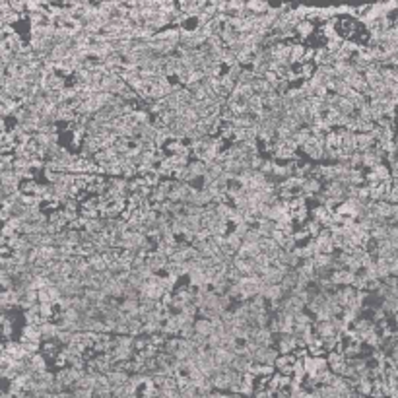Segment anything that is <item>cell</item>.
<instances>
[{"instance_id":"30","label":"cell","mask_w":398,"mask_h":398,"mask_svg":"<svg viewBox=\"0 0 398 398\" xmlns=\"http://www.w3.org/2000/svg\"><path fill=\"white\" fill-rule=\"evenodd\" d=\"M270 8L272 6L268 2H260V0H251V2H247V10H251L256 16H264Z\"/></svg>"},{"instance_id":"14","label":"cell","mask_w":398,"mask_h":398,"mask_svg":"<svg viewBox=\"0 0 398 398\" xmlns=\"http://www.w3.org/2000/svg\"><path fill=\"white\" fill-rule=\"evenodd\" d=\"M303 150V154H305V158H309L311 162H321L323 160V156H325V148L319 144H313V142H307V144L301 148Z\"/></svg>"},{"instance_id":"37","label":"cell","mask_w":398,"mask_h":398,"mask_svg":"<svg viewBox=\"0 0 398 398\" xmlns=\"http://www.w3.org/2000/svg\"><path fill=\"white\" fill-rule=\"evenodd\" d=\"M309 138H311V130H309V128H305V127L301 128V130H297V132L293 134V140L297 142V146H299V148H303V146L307 144Z\"/></svg>"},{"instance_id":"2","label":"cell","mask_w":398,"mask_h":398,"mask_svg":"<svg viewBox=\"0 0 398 398\" xmlns=\"http://www.w3.org/2000/svg\"><path fill=\"white\" fill-rule=\"evenodd\" d=\"M387 181H393V173H391V167H389L387 163L377 165V167H373V169H369V171L365 173V183H367V185H373V183H387Z\"/></svg>"},{"instance_id":"24","label":"cell","mask_w":398,"mask_h":398,"mask_svg":"<svg viewBox=\"0 0 398 398\" xmlns=\"http://www.w3.org/2000/svg\"><path fill=\"white\" fill-rule=\"evenodd\" d=\"M254 342L258 346L272 348V344H274V334L270 332V328H258V332H256V336H254Z\"/></svg>"},{"instance_id":"10","label":"cell","mask_w":398,"mask_h":398,"mask_svg":"<svg viewBox=\"0 0 398 398\" xmlns=\"http://www.w3.org/2000/svg\"><path fill=\"white\" fill-rule=\"evenodd\" d=\"M290 53H291V45L288 41H280V43L272 45V60L286 62V60H290Z\"/></svg>"},{"instance_id":"43","label":"cell","mask_w":398,"mask_h":398,"mask_svg":"<svg viewBox=\"0 0 398 398\" xmlns=\"http://www.w3.org/2000/svg\"><path fill=\"white\" fill-rule=\"evenodd\" d=\"M219 117H221V121H223V123H233L237 115L233 113V111H231V107H229V105H223V107H221V115H219Z\"/></svg>"},{"instance_id":"23","label":"cell","mask_w":398,"mask_h":398,"mask_svg":"<svg viewBox=\"0 0 398 398\" xmlns=\"http://www.w3.org/2000/svg\"><path fill=\"white\" fill-rule=\"evenodd\" d=\"M21 338H23V340H29V342H37V344L43 342V340H41V330H39V326H31V325H25L21 328Z\"/></svg>"},{"instance_id":"25","label":"cell","mask_w":398,"mask_h":398,"mask_svg":"<svg viewBox=\"0 0 398 398\" xmlns=\"http://www.w3.org/2000/svg\"><path fill=\"white\" fill-rule=\"evenodd\" d=\"M163 150L167 152V156H177V154L189 152V144H185V140H171V142L165 144Z\"/></svg>"},{"instance_id":"29","label":"cell","mask_w":398,"mask_h":398,"mask_svg":"<svg viewBox=\"0 0 398 398\" xmlns=\"http://www.w3.org/2000/svg\"><path fill=\"white\" fill-rule=\"evenodd\" d=\"M60 350H62V346L58 344L56 340H53V342H43V344H41V354H43L45 358H56V356L60 354Z\"/></svg>"},{"instance_id":"19","label":"cell","mask_w":398,"mask_h":398,"mask_svg":"<svg viewBox=\"0 0 398 398\" xmlns=\"http://www.w3.org/2000/svg\"><path fill=\"white\" fill-rule=\"evenodd\" d=\"M313 33H315V23L309 19H303L295 25V35L299 39H309V37H313Z\"/></svg>"},{"instance_id":"3","label":"cell","mask_w":398,"mask_h":398,"mask_svg":"<svg viewBox=\"0 0 398 398\" xmlns=\"http://www.w3.org/2000/svg\"><path fill=\"white\" fill-rule=\"evenodd\" d=\"M278 352H276V348H266V346H260L256 352L253 354V362L254 363H260V365H270L274 367V363L278 360Z\"/></svg>"},{"instance_id":"40","label":"cell","mask_w":398,"mask_h":398,"mask_svg":"<svg viewBox=\"0 0 398 398\" xmlns=\"http://www.w3.org/2000/svg\"><path fill=\"white\" fill-rule=\"evenodd\" d=\"M293 323L299 326H309L313 325V321H311V315L309 313H305V311H301V313H297L295 317H293Z\"/></svg>"},{"instance_id":"18","label":"cell","mask_w":398,"mask_h":398,"mask_svg":"<svg viewBox=\"0 0 398 398\" xmlns=\"http://www.w3.org/2000/svg\"><path fill=\"white\" fill-rule=\"evenodd\" d=\"M39 330H41V340L43 342H53L58 336V326L54 323H43L39 326Z\"/></svg>"},{"instance_id":"13","label":"cell","mask_w":398,"mask_h":398,"mask_svg":"<svg viewBox=\"0 0 398 398\" xmlns=\"http://www.w3.org/2000/svg\"><path fill=\"white\" fill-rule=\"evenodd\" d=\"M78 119V115H76V111L72 107H68V105H58L56 109V123H66V125H70Z\"/></svg>"},{"instance_id":"1","label":"cell","mask_w":398,"mask_h":398,"mask_svg":"<svg viewBox=\"0 0 398 398\" xmlns=\"http://www.w3.org/2000/svg\"><path fill=\"white\" fill-rule=\"evenodd\" d=\"M239 288H241V295L245 301H251L256 295H260V288H262V282L258 276H249V278H243L239 282Z\"/></svg>"},{"instance_id":"44","label":"cell","mask_w":398,"mask_h":398,"mask_svg":"<svg viewBox=\"0 0 398 398\" xmlns=\"http://www.w3.org/2000/svg\"><path fill=\"white\" fill-rule=\"evenodd\" d=\"M243 70H245V68H243V66H241V64H235V66H231V68H227V76H229V78H231V80H239V76H241V74H243Z\"/></svg>"},{"instance_id":"17","label":"cell","mask_w":398,"mask_h":398,"mask_svg":"<svg viewBox=\"0 0 398 398\" xmlns=\"http://www.w3.org/2000/svg\"><path fill=\"white\" fill-rule=\"evenodd\" d=\"M258 254H260V247H258V245H253V243H243L241 249L237 251V256H239V258H245V260H254Z\"/></svg>"},{"instance_id":"7","label":"cell","mask_w":398,"mask_h":398,"mask_svg":"<svg viewBox=\"0 0 398 398\" xmlns=\"http://www.w3.org/2000/svg\"><path fill=\"white\" fill-rule=\"evenodd\" d=\"M330 280H332V284H334L336 288H348V286H354L356 274H352L350 270H336V272H332Z\"/></svg>"},{"instance_id":"33","label":"cell","mask_w":398,"mask_h":398,"mask_svg":"<svg viewBox=\"0 0 398 398\" xmlns=\"http://www.w3.org/2000/svg\"><path fill=\"white\" fill-rule=\"evenodd\" d=\"M189 169H191V173H193L197 179H202V177L208 173V165L204 162H200V160H193V162L189 163Z\"/></svg>"},{"instance_id":"9","label":"cell","mask_w":398,"mask_h":398,"mask_svg":"<svg viewBox=\"0 0 398 398\" xmlns=\"http://www.w3.org/2000/svg\"><path fill=\"white\" fill-rule=\"evenodd\" d=\"M260 295L268 301V303H276V301H282L286 297V293L282 290V286H262L260 288Z\"/></svg>"},{"instance_id":"35","label":"cell","mask_w":398,"mask_h":398,"mask_svg":"<svg viewBox=\"0 0 398 398\" xmlns=\"http://www.w3.org/2000/svg\"><path fill=\"white\" fill-rule=\"evenodd\" d=\"M225 243H227L229 251L237 254V251H239V249H241V245H243V239H241V237H237L235 233L231 231V233H227V235H225Z\"/></svg>"},{"instance_id":"45","label":"cell","mask_w":398,"mask_h":398,"mask_svg":"<svg viewBox=\"0 0 398 398\" xmlns=\"http://www.w3.org/2000/svg\"><path fill=\"white\" fill-rule=\"evenodd\" d=\"M293 239H295V243H297V245H301L303 241L307 243V241H309V239H311V237H309L307 233L303 231V227H299V229H295V231H293Z\"/></svg>"},{"instance_id":"4","label":"cell","mask_w":398,"mask_h":398,"mask_svg":"<svg viewBox=\"0 0 398 398\" xmlns=\"http://www.w3.org/2000/svg\"><path fill=\"white\" fill-rule=\"evenodd\" d=\"M274 344H276V352L280 356H290L297 350V338L293 334H280L278 342H274Z\"/></svg>"},{"instance_id":"16","label":"cell","mask_w":398,"mask_h":398,"mask_svg":"<svg viewBox=\"0 0 398 398\" xmlns=\"http://www.w3.org/2000/svg\"><path fill=\"white\" fill-rule=\"evenodd\" d=\"M377 142H375V138L371 136V134H356V152H367V150H371V148H375Z\"/></svg>"},{"instance_id":"42","label":"cell","mask_w":398,"mask_h":398,"mask_svg":"<svg viewBox=\"0 0 398 398\" xmlns=\"http://www.w3.org/2000/svg\"><path fill=\"white\" fill-rule=\"evenodd\" d=\"M274 91H276L278 95H286V93L290 91V82L284 80V78H280V80L274 84Z\"/></svg>"},{"instance_id":"38","label":"cell","mask_w":398,"mask_h":398,"mask_svg":"<svg viewBox=\"0 0 398 398\" xmlns=\"http://www.w3.org/2000/svg\"><path fill=\"white\" fill-rule=\"evenodd\" d=\"M254 80H256V74H254L251 68H245V70H243V74L239 76L237 84H243V86H253Z\"/></svg>"},{"instance_id":"32","label":"cell","mask_w":398,"mask_h":398,"mask_svg":"<svg viewBox=\"0 0 398 398\" xmlns=\"http://www.w3.org/2000/svg\"><path fill=\"white\" fill-rule=\"evenodd\" d=\"M195 330H197V334H200V336L210 338V336H212V321L197 319V323H195Z\"/></svg>"},{"instance_id":"31","label":"cell","mask_w":398,"mask_h":398,"mask_svg":"<svg viewBox=\"0 0 398 398\" xmlns=\"http://www.w3.org/2000/svg\"><path fill=\"white\" fill-rule=\"evenodd\" d=\"M88 264L91 266V270L99 272V274L107 270V260L103 258V254H93V256H90V258H88Z\"/></svg>"},{"instance_id":"26","label":"cell","mask_w":398,"mask_h":398,"mask_svg":"<svg viewBox=\"0 0 398 398\" xmlns=\"http://www.w3.org/2000/svg\"><path fill=\"white\" fill-rule=\"evenodd\" d=\"M301 227H303V231H305V233H307L311 239L319 237V235H321V231H323V225H321L317 219H313V217H309V219L305 221V223H303V225H301Z\"/></svg>"},{"instance_id":"41","label":"cell","mask_w":398,"mask_h":398,"mask_svg":"<svg viewBox=\"0 0 398 398\" xmlns=\"http://www.w3.org/2000/svg\"><path fill=\"white\" fill-rule=\"evenodd\" d=\"M260 239H262L260 231H258L256 227H251V229H249V233H247V237L243 239V243H253V245H258V243H260Z\"/></svg>"},{"instance_id":"12","label":"cell","mask_w":398,"mask_h":398,"mask_svg":"<svg viewBox=\"0 0 398 398\" xmlns=\"http://www.w3.org/2000/svg\"><path fill=\"white\" fill-rule=\"evenodd\" d=\"M313 330H315V334H317V338H330V336H336V332H334V326L330 321H315L313 323Z\"/></svg>"},{"instance_id":"27","label":"cell","mask_w":398,"mask_h":398,"mask_svg":"<svg viewBox=\"0 0 398 398\" xmlns=\"http://www.w3.org/2000/svg\"><path fill=\"white\" fill-rule=\"evenodd\" d=\"M29 367H31V371L33 373H43V371H47V358L39 352L35 356H31V360H29Z\"/></svg>"},{"instance_id":"34","label":"cell","mask_w":398,"mask_h":398,"mask_svg":"<svg viewBox=\"0 0 398 398\" xmlns=\"http://www.w3.org/2000/svg\"><path fill=\"white\" fill-rule=\"evenodd\" d=\"M297 70H299V74H301V80H303V82H309V80L315 76V72H317V68H315L313 62H303Z\"/></svg>"},{"instance_id":"11","label":"cell","mask_w":398,"mask_h":398,"mask_svg":"<svg viewBox=\"0 0 398 398\" xmlns=\"http://www.w3.org/2000/svg\"><path fill=\"white\" fill-rule=\"evenodd\" d=\"M167 262H169V258H167V256H163V254H160L158 251L150 253V254H148V258H146V264H148L152 270L156 272V274H158V272L165 270Z\"/></svg>"},{"instance_id":"20","label":"cell","mask_w":398,"mask_h":398,"mask_svg":"<svg viewBox=\"0 0 398 398\" xmlns=\"http://www.w3.org/2000/svg\"><path fill=\"white\" fill-rule=\"evenodd\" d=\"M313 262H315V268L317 272L321 270H332V262H334V254H317L315 258H313Z\"/></svg>"},{"instance_id":"21","label":"cell","mask_w":398,"mask_h":398,"mask_svg":"<svg viewBox=\"0 0 398 398\" xmlns=\"http://www.w3.org/2000/svg\"><path fill=\"white\" fill-rule=\"evenodd\" d=\"M107 379H109V385H111V387H121V385H127L128 379H130V375H128L127 371L113 369V371L107 375Z\"/></svg>"},{"instance_id":"39","label":"cell","mask_w":398,"mask_h":398,"mask_svg":"<svg viewBox=\"0 0 398 398\" xmlns=\"http://www.w3.org/2000/svg\"><path fill=\"white\" fill-rule=\"evenodd\" d=\"M162 352L169 354V356H177V352H179V338H169L165 342V346L162 348Z\"/></svg>"},{"instance_id":"8","label":"cell","mask_w":398,"mask_h":398,"mask_svg":"<svg viewBox=\"0 0 398 398\" xmlns=\"http://www.w3.org/2000/svg\"><path fill=\"white\" fill-rule=\"evenodd\" d=\"M323 183L319 181V179H315V177H309L305 179L303 183V189H301V197H305V199H315L317 195H321L323 193Z\"/></svg>"},{"instance_id":"48","label":"cell","mask_w":398,"mask_h":398,"mask_svg":"<svg viewBox=\"0 0 398 398\" xmlns=\"http://www.w3.org/2000/svg\"><path fill=\"white\" fill-rule=\"evenodd\" d=\"M0 338H2V326H0Z\"/></svg>"},{"instance_id":"5","label":"cell","mask_w":398,"mask_h":398,"mask_svg":"<svg viewBox=\"0 0 398 398\" xmlns=\"http://www.w3.org/2000/svg\"><path fill=\"white\" fill-rule=\"evenodd\" d=\"M315 243H317V249L321 254H334V243H332V233L328 229H323L321 235L315 237Z\"/></svg>"},{"instance_id":"47","label":"cell","mask_w":398,"mask_h":398,"mask_svg":"<svg viewBox=\"0 0 398 398\" xmlns=\"http://www.w3.org/2000/svg\"><path fill=\"white\" fill-rule=\"evenodd\" d=\"M0 393H2V381H0Z\"/></svg>"},{"instance_id":"15","label":"cell","mask_w":398,"mask_h":398,"mask_svg":"<svg viewBox=\"0 0 398 398\" xmlns=\"http://www.w3.org/2000/svg\"><path fill=\"white\" fill-rule=\"evenodd\" d=\"M305 53H307V47L305 45H301V43H293L291 45V53H290V64L291 66H295V64H303V60H305Z\"/></svg>"},{"instance_id":"6","label":"cell","mask_w":398,"mask_h":398,"mask_svg":"<svg viewBox=\"0 0 398 398\" xmlns=\"http://www.w3.org/2000/svg\"><path fill=\"white\" fill-rule=\"evenodd\" d=\"M385 163V154L379 152L377 148H371L367 152H363V167L365 169H373L377 165H383Z\"/></svg>"},{"instance_id":"28","label":"cell","mask_w":398,"mask_h":398,"mask_svg":"<svg viewBox=\"0 0 398 398\" xmlns=\"http://www.w3.org/2000/svg\"><path fill=\"white\" fill-rule=\"evenodd\" d=\"M325 142H326V150H332V152H338V150L342 148V140H340L338 130H330V132L326 134Z\"/></svg>"},{"instance_id":"36","label":"cell","mask_w":398,"mask_h":398,"mask_svg":"<svg viewBox=\"0 0 398 398\" xmlns=\"http://www.w3.org/2000/svg\"><path fill=\"white\" fill-rule=\"evenodd\" d=\"M19 346H21V350L27 354V356H35L41 352V344H37V342H29V340H23V338H19Z\"/></svg>"},{"instance_id":"22","label":"cell","mask_w":398,"mask_h":398,"mask_svg":"<svg viewBox=\"0 0 398 398\" xmlns=\"http://www.w3.org/2000/svg\"><path fill=\"white\" fill-rule=\"evenodd\" d=\"M256 229L260 231V235L262 237H270L274 235V231H278V223L276 221H272V219H258V223H256Z\"/></svg>"},{"instance_id":"46","label":"cell","mask_w":398,"mask_h":398,"mask_svg":"<svg viewBox=\"0 0 398 398\" xmlns=\"http://www.w3.org/2000/svg\"><path fill=\"white\" fill-rule=\"evenodd\" d=\"M249 229H251V225L241 223V225H235V227H233V233H235L237 237H241V239H245L247 233H249Z\"/></svg>"}]
</instances>
